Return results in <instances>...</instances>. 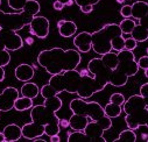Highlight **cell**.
I'll return each mask as SVG.
<instances>
[{
	"instance_id": "1",
	"label": "cell",
	"mask_w": 148,
	"mask_h": 142,
	"mask_svg": "<svg viewBox=\"0 0 148 142\" xmlns=\"http://www.w3.org/2000/svg\"><path fill=\"white\" fill-rule=\"evenodd\" d=\"M62 107V100L58 96L45 98L42 105H35L30 109V124H26L21 127L22 137L33 140L41 137L43 134L51 136L60 134V118L57 111Z\"/></svg>"
},
{
	"instance_id": "2",
	"label": "cell",
	"mask_w": 148,
	"mask_h": 142,
	"mask_svg": "<svg viewBox=\"0 0 148 142\" xmlns=\"http://www.w3.org/2000/svg\"><path fill=\"white\" fill-rule=\"evenodd\" d=\"M82 56L77 49L51 48L42 50L38 56V63L47 72L53 76L68 70L77 69L81 64Z\"/></svg>"
},
{
	"instance_id": "3",
	"label": "cell",
	"mask_w": 148,
	"mask_h": 142,
	"mask_svg": "<svg viewBox=\"0 0 148 142\" xmlns=\"http://www.w3.org/2000/svg\"><path fill=\"white\" fill-rule=\"evenodd\" d=\"M81 83V74L77 69L68 70L62 74L53 75L48 84L43 85L40 89V94L43 98H49L58 96L61 92L77 93L78 86Z\"/></svg>"
},
{
	"instance_id": "4",
	"label": "cell",
	"mask_w": 148,
	"mask_h": 142,
	"mask_svg": "<svg viewBox=\"0 0 148 142\" xmlns=\"http://www.w3.org/2000/svg\"><path fill=\"white\" fill-rule=\"evenodd\" d=\"M41 10V5L36 0H28L22 11L16 13H6L0 10V28L10 30H21L28 26L32 19L38 15Z\"/></svg>"
},
{
	"instance_id": "5",
	"label": "cell",
	"mask_w": 148,
	"mask_h": 142,
	"mask_svg": "<svg viewBox=\"0 0 148 142\" xmlns=\"http://www.w3.org/2000/svg\"><path fill=\"white\" fill-rule=\"evenodd\" d=\"M118 64L114 70L111 71L110 84L116 87H123L127 84L130 77L135 76L139 71V66L135 61L133 51L123 49L118 51Z\"/></svg>"
},
{
	"instance_id": "6",
	"label": "cell",
	"mask_w": 148,
	"mask_h": 142,
	"mask_svg": "<svg viewBox=\"0 0 148 142\" xmlns=\"http://www.w3.org/2000/svg\"><path fill=\"white\" fill-rule=\"evenodd\" d=\"M123 111L126 113L125 122L127 128L135 130L141 125H147L148 105L147 99L140 94H133L123 105Z\"/></svg>"
},
{
	"instance_id": "7",
	"label": "cell",
	"mask_w": 148,
	"mask_h": 142,
	"mask_svg": "<svg viewBox=\"0 0 148 142\" xmlns=\"http://www.w3.org/2000/svg\"><path fill=\"white\" fill-rule=\"evenodd\" d=\"M119 25L117 23H107L101 27L99 30L91 33V49L98 55H104L108 51H112L111 41L113 38L121 35Z\"/></svg>"
},
{
	"instance_id": "8",
	"label": "cell",
	"mask_w": 148,
	"mask_h": 142,
	"mask_svg": "<svg viewBox=\"0 0 148 142\" xmlns=\"http://www.w3.org/2000/svg\"><path fill=\"white\" fill-rule=\"evenodd\" d=\"M69 107L72 113L88 117L92 121H98L105 117L104 109L97 101H86L82 98H76L70 101Z\"/></svg>"
},
{
	"instance_id": "9",
	"label": "cell",
	"mask_w": 148,
	"mask_h": 142,
	"mask_svg": "<svg viewBox=\"0 0 148 142\" xmlns=\"http://www.w3.org/2000/svg\"><path fill=\"white\" fill-rule=\"evenodd\" d=\"M88 70L93 76L99 91H103L110 84V76L112 70H110L100 58H92L88 63Z\"/></svg>"
},
{
	"instance_id": "10",
	"label": "cell",
	"mask_w": 148,
	"mask_h": 142,
	"mask_svg": "<svg viewBox=\"0 0 148 142\" xmlns=\"http://www.w3.org/2000/svg\"><path fill=\"white\" fill-rule=\"evenodd\" d=\"M111 127H112V119L105 115L103 119L98 121H89L83 132L89 137V141L106 142L104 137V132L108 130Z\"/></svg>"
},
{
	"instance_id": "11",
	"label": "cell",
	"mask_w": 148,
	"mask_h": 142,
	"mask_svg": "<svg viewBox=\"0 0 148 142\" xmlns=\"http://www.w3.org/2000/svg\"><path fill=\"white\" fill-rule=\"evenodd\" d=\"M23 47V40L20 35L10 29L0 28V51H16Z\"/></svg>"
},
{
	"instance_id": "12",
	"label": "cell",
	"mask_w": 148,
	"mask_h": 142,
	"mask_svg": "<svg viewBox=\"0 0 148 142\" xmlns=\"http://www.w3.org/2000/svg\"><path fill=\"white\" fill-rule=\"evenodd\" d=\"M79 74H81V83H79V86L77 90V96L79 98L86 100V99L91 98L95 93L100 92L93 76L89 72L88 69L79 71Z\"/></svg>"
},
{
	"instance_id": "13",
	"label": "cell",
	"mask_w": 148,
	"mask_h": 142,
	"mask_svg": "<svg viewBox=\"0 0 148 142\" xmlns=\"http://www.w3.org/2000/svg\"><path fill=\"white\" fill-rule=\"evenodd\" d=\"M28 26H29V33L32 35H35L39 39H46L49 35L50 22L46 16L35 15Z\"/></svg>"
},
{
	"instance_id": "14",
	"label": "cell",
	"mask_w": 148,
	"mask_h": 142,
	"mask_svg": "<svg viewBox=\"0 0 148 142\" xmlns=\"http://www.w3.org/2000/svg\"><path fill=\"white\" fill-rule=\"evenodd\" d=\"M19 90L8 86L0 93V112H8L14 109V102L19 98Z\"/></svg>"
},
{
	"instance_id": "15",
	"label": "cell",
	"mask_w": 148,
	"mask_h": 142,
	"mask_svg": "<svg viewBox=\"0 0 148 142\" xmlns=\"http://www.w3.org/2000/svg\"><path fill=\"white\" fill-rule=\"evenodd\" d=\"M73 46L79 53H89L91 50V33L82 31L73 38Z\"/></svg>"
},
{
	"instance_id": "16",
	"label": "cell",
	"mask_w": 148,
	"mask_h": 142,
	"mask_svg": "<svg viewBox=\"0 0 148 142\" xmlns=\"http://www.w3.org/2000/svg\"><path fill=\"white\" fill-rule=\"evenodd\" d=\"M140 23L135 25L133 30L131 31V35L136 42H145L148 39V27H147V16L139 20Z\"/></svg>"
},
{
	"instance_id": "17",
	"label": "cell",
	"mask_w": 148,
	"mask_h": 142,
	"mask_svg": "<svg viewBox=\"0 0 148 142\" xmlns=\"http://www.w3.org/2000/svg\"><path fill=\"white\" fill-rule=\"evenodd\" d=\"M57 29H58V34L62 38H71L77 31V25L73 21L62 19L57 21Z\"/></svg>"
},
{
	"instance_id": "18",
	"label": "cell",
	"mask_w": 148,
	"mask_h": 142,
	"mask_svg": "<svg viewBox=\"0 0 148 142\" xmlns=\"http://www.w3.org/2000/svg\"><path fill=\"white\" fill-rule=\"evenodd\" d=\"M34 68L27 63H22L20 65H18L15 68V71H14V75H15V78L20 82H29L33 77H34Z\"/></svg>"
},
{
	"instance_id": "19",
	"label": "cell",
	"mask_w": 148,
	"mask_h": 142,
	"mask_svg": "<svg viewBox=\"0 0 148 142\" xmlns=\"http://www.w3.org/2000/svg\"><path fill=\"white\" fill-rule=\"evenodd\" d=\"M3 133H4V136H5V142H15V141H19L22 137L21 127L18 126L16 124L7 125L4 128Z\"/></svg>"
},
{
	"instance_id": "20",
	"label": "cell",
	"mask_w": 148,
	"mask_h": 142,
	"mask_svg": "<svg viewBox=\"0 0 148 142\" xmlns=\"http://www.w3.org/2000/svg\"><path fill=\"white\" fill-rule=\"evenodd\" d=\"M148 15V4L146 1H135L131 5V18L141 20Z\"/></svg>"
},
{
	"instance_id": "21",
	"label": "cell",
	"mask_w": 148,
	"mask_h": 142,
	"mask_svg": "<svg viewBox=\"0 0 148 142\" xmlns=\"http://www.w3.org/2000/svg\"><path fill=\"white\" fill-rule=\"evenodd\" d=\"M88 122H89V118L88 117L72 113V115L69 119V127L72 130H84V128L88 125Z\"/></svg>"
},
{
	"instance_id": "22",
	"label": "cell",
	"mask_w": 148,
	"mask_h": 142,
	"mask_svg": "<svg viewBox=\"0 0 148 142\" xmlns=\"http://www.w3.org/2000/svg\"><path fill=\"white\" fill-rule=\"evenodd\" d=\"M21 96L22 97H27V98H30V99H34L39 96L40 93V89L39 86L36 85L35 83H32V82H26L22 86H21Z\"/></svg>"
},
{
	"instance_id": "23",
	"label": "cell",
	"mask_w": 148,
	"mask_h": 142,
	"mask_svg": "<svg viewBox=\"0 0 148 142\" xmlns=\"http://www.w3.org/2000/svg\"><path fill=\"white\" fill-rule=\"evenodd\" d=\"M123 112V106L113 104V102H108L107 105H105L104 107V113L106 117L111 118V119H114L118 118Z\"/></svg>"
},
{
	"instance_id": "24",
	"label": "cell",
	"mask_w": 148,
	"mask_h": 142,
	"mask_svg": "<svg viewBox=\"0 0 148 142\" xmlns=\"http://www.w3.org/2000/svg\"><path fill=\"white\" fill-rule=\"evenodd\" d=\"M100 59L103 61V63L110 69V70H114L117 68V64H118V56L116 53L113 51H108L104 55H101Z\"/></svg>"
},
{
	"instance_id": "25",
	"label": "cell",
	"mask_w": 148,
	"mask_h": 142,
	"mask_svg": "<svg viewBox=\"0 0 148 142\" xmlns=\"http://www.w3.org/2000/svg\"><path fill=\"white\" fill-rule=\"evenodd\" d=\"M33 99L27 97H19L14 102V109L19 112H23L27 110H30L33 107Z\"/></svg>"
},
{
	"instance_id": "26",
	"label": "cell",
	"mask_w": 148,
	"mask_h": 142,
	"mask_svg": "<svg viewBox=\"0 0 148 142\" xmlns=\"http://www.w3.org/2000/svg\"><path fill=\"white\" fill-rule=\"evenodd\" d=\"M138 139H136V134L134 133L133 129H125L123 132H120L119 136L117 139L113 140V142H135Z\"/></svg>"
},
{
	"instance_id": "27",
	"label": "cell",
	"mask_w": 148,
	"mask_h": 142,
	"mask_svg": "<svg viewBox=\"0 0 148 142\" xmlns=\"http://www.w3.org/2000/svg\"><path fill=\"white\" fill-rule=\"evenodd\" d=\"M68 142H78V141H89V137L83 130H73L68 133Z\"/></svg>"
},
{
	"instance_id": "28",
	"label": "cell",
	"mask_w": 148,
	"mask_h": 142,
	"mask_svg": "<svg viewBox=\"0 0 148 142\" xmlns=\"http://www.w3.org/2000/svg\"><path fill=\"white\" fill-rule=\"evenodd\" d=\"M135 21L134 19L131 18H125L120 23H119V28L121 30L123 34H131V31L133 30V28L135 27Z\"/></svg>"
},
{
	"instance_id": "29",
	"label": "cell",
	"mask_w": 148,
	"mask_h": 142,
	"mask_svg": "<svg viewBox=\"0 0 148 142\" xmlns=\"http://www.w3.org/2000/svg\"><path fill=\"white\" fill-rule=\"evenodd\" d=\"M124 42H125V38L121 35H118V36L113 38V40L111 41V48H112V50L114 51H121L124 49Z\"/></svg>"
},
{
	"instance_id": "30",
	"label": "cell",
	"mask_w": 148,
	"mask_h": 142,
	"mask_svg": "<svg viewBox=\"0 0 148 142\" xmlns=\"http://www.w3.org/2000/svg\"><path fill=\"white\" fill-rule=\"evenodd\" d=\"M28 0H7L8 6L14 11H22Z\"/></svg>"
},
{
	"instance_id": "31",
	"label": "cell",
	"mask_w": 148,
	"mask_h": 142,
	"mask_svg": "<svg viewBox=\"0 0 148 142\" xmlns=\"http://www.w3.org/2000/svg\"><path fill=\"white\" fill-rule=\"evenodd\" d=\"M139 69H142L143 70V72H145V76L148 77V56L145 55L142 57L139 58V61L136 62Z\"/></svg>"
},
{
	"instance_id": "32",
	"label": "cell",
	"mask_w": 148,
	"mask_h": 142,
	"mask_svg": "<svg viewBox=\"0 0 148 142\" xmlns=\"http://www.w3.org/2000/svg\"><path fill=\"white\" fill-rule=\"evenodd\" d=\"M125 100H126V99H125L124 94H123V93H119V92L113 93L112 96L110 97V102H113V104H117V105H120V106L124 105Z\"/></svg>"
},
{
	"instance_id": "33",
	"label": "cell",
	"mask_w": 148,
	"mask_h": 142,
	"mask_svg": "<svg viewBox=\"0 0 148 142\" xmlns=\"http://www.w3.org/2000/svg\"><path fill=\"white\" fill-rule=\"evenodd\" d=\"M138 47V42L133 39V38H128V39H125V42H124V49L125 50H130V51H133L135 48Z\"/></svg>"
},
{
	"instance_id": "34",
	"label": "cell",
	"mask_w": 148,
	"mask_h": 142,
	"mask_svg": "<svg viewBox=\"0 0 148 142\" xmlns=\"http://www.w3.org/2000/svg\"><path fill=\"white\" fill-rule=\"evenodd\" d=\"M100 0H73V3H76V5L78 7H82V6H86V5H97Z\"/></svg>"
},
{
	"instance_id": "35",
	"label": "cell",
	"mask_w": 148,
	"mask_h": 142,
	"mask_svg": "<svg viewBox=\"0 0 148 142\" xmlns=\"http://www.w3.org/2000/svg\"><path fill=\"white\" fill-rule=\"evenodd\" d=\"M120 14L124 18H131V5H124L120 8Z\"/></svg>"
},
{
	"instance_id": "36",
	"label": "cell",
	"mask_w": 148,
	"mask_h": 142,
	"mask_svg": "<svg viewBox=\"0 0 148 142\" xmlns=\"http://www.w3.org/2000/svg\"><path fill=\"white\" fill-rule=\"evenodd\" d=\"M140 96L147 99V96H148V83H145V84H142L140 86Z\"/></svg>"
},
{
	"instance_id": "37",
	"label": "cell",
	"mask_w": 148,
	"mask_h": 142,
	"mask_svg": "<svg viewBox=\"0 0 148 142\" xmlns=\"http://www.w3.org/2000/svg\"><path fill=\"white\" fill-rule=\"evenodd\" d=\"M79 8H81V12L84 13V14H89V13H91V12L93 11V6H92V5L82 6V7H79Z\"/></svg>"
},
{
	"instance_id": "38",
	"label": "cell",
	"mask_w": 148,
	"mask_h": 142,
	"mask_svg": "<svg viewBox=\"0 0 148 142\" xmlns=\"http://www.w3.org/2000/svg\"><path fill=\"white\" fill-rule=\"evenodd\" d=\"M53 7H54V10H56V11H62V10L64 8V5H62L61 3H58V1H56V0H55V3L53 4Z\"/></svg>"
},
{
	"instance_id": "39",
	"label": "cell",
	"mask_w": 148,
	"mask_h": 142,
	"mask_svg": "<svg viewBox=\"0 0 148 142\" xmlns=\"http://www.w3.org/2000/svg\"><path fill=\"white\" fill-rule=\"evenodd\" d=\"M60 127L61 128H68L69 127V120H66V119H60Z\"/></svg>"
},
{
	"instance_id": "40",
	"label": "cell",
	"mask_w": 148,
	"mask_h": 142,
	"mask_svg": "<svg viewBox=\"0 0 148 142\" xmlns=\"http://www.w3.org/2000/svg\"><path fill=\"white\" fill-rule=\"evenodd\" d=\"M56 1L61 3V4L64 5V6H71V5L73 4V0H56Z\"/></svg>"
},
{
	"instance_id": "41",
	"label": "cell",
	"mask_w": 148,
	"mask_h": 142,
	"mask_svg": "<svg viewBox=\"0 0 148 142\" xmlns=\"http://www.w3.org/2000/svg\"><path fill=\"white\" fill-rule=\"evenodd\" d=\"M49 137H50V142H60V141H61V137H60L58 134L51 135V136H49Z\"/></svg>"
},
{
	"instance_id": "42",
	"label": "cell",
	"mask_w": 148,
	"mask_h": 142,
	"mask_svg": "<svg viewBox=\"0 0 148 142\" xmlns=\"http://www.w3.org/2000/svg\"><path fill=\"white\" fill-rule=\"evenodd\" d=\"M5 76H6V72L3 66H0V83H1L4 79H5Z\"/></svg>"
},
{
	"instance_id": "43",
	"label": "cell",
	"mask_w": 148,
	"mask_h": 142,
	"mask_svg": "<svg viewBox=\"0 0 148 142\" xmlns=\"http://www.w3.org/2000/svg\"><path fill=\"white\" fill-rule=\"evenodd\" d=\"M0 142H5V136L3 132H0Z\"/></svg>"
},
{
	"instance_id": "44",
	"label": "cell",
	"mask_w": 148,
	"mask_h": 142,
	"mask_svg": "<svg viewBox=\"0 0 148 142\" xmlns=\"http://www.w3.org/2000/svg\"><path fill=\"white\" fill-rule=\"evenodd\" d=\"M26 42H27V44H33L34 41H33L32 38H27V39H26Z\"/></svg>"
},
{
	"instance_id": "45",
	"label": "cell",
	"mask_w": 148,
	"mask_h": 142,
	"mask_svg": "<svg viewBox=\"0 0 148 142\" xmlns=\"http://www.w3.org/2000/svg\"><path fill=\"white\" fill-rule=\"evenodd\" d=\"M117 3H119V4H124V3H125V0H117Z\"/></svg>"
},
{
	"instance_id": "46",
	"label": "cell",
	"mask_w": 148,
	"mask_h": 142,
	"mask_svg": "<svg viewBox=\"0 0 148 142\" xmlns=\"http://www.w3.org/2000/svg\"><path fill=\"white\" fill-rule=\"evenodd\" d=\"M0 5H1V0H0Z\"/></svg>"
}]
</instances>
